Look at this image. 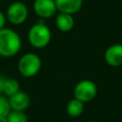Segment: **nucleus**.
Returning a JSON list of instances; mask_svg holds the SVG:
<instances>
[{"instance_id":"3","label":"nucleus","mask_w":122,"mask_h":122,"mask_svg":"<svg viewBox=\"0 0 122 122\" xmlns=\"http://www.w3.org/2000/svg\"><path fill=\"white\" fill-rule=\"evenodd\" d=\"M41 65V59L37 54L27 52L23 54L18 61V71L24 77L30 78L39 72Z\"/></svg>"},{"instance_id":"6","label":"nucleus","mask_w":122,"mask_h":122,"mask_svg":"<svg viewBox=\"0 0 122 122\" xmlns=\"http://www.w3.org/2000/svg\"><path fill=\"white\" fill-rule=\"evenodd\" d=\"M33 10L39 17L48 19L55 14L57 9L54 0H34Z\"/></svg>"},{"instance_id":"5","label":"nucleus","mask_w":122,"mask_h":122,"mask_svg":"<svg viewBox=\"0 0 122 122\" xmlns=\"http://www.w3.org/2000/svg\"><path fill=\"white\" fill-rule=\"evenodd\" d=\"M29 10L27 6L23 2H13L11 3L6 12L7 19L13 25H21L28 18Z\"/></svg>"},{"instance_id":"9","label":"nucleus","mask_w":122,"mask_h":122,"mask_svg":"<svg viewBox=\"0 0 122 122\" xmlns=\"http://www.w3.org/2000/svg\"><path fill=\"white\" fill-rule=\"evenodd\" d=\"M54 3L59 12L74 14L82 8L83 0H54Z\"/></svg>"},{"instance_id":"1","label":"nucleus","mask_w":122,"mask_h":122,"mask_svg":"<svg viewBox=\"0 0 122 122\" xmlns=\"http://www.w3.org/2000/svg\"><path fill=\"white\" fill-rule=\"evenodd\" d=\"M21 49V38L19 34L11 30L4 28L0 30V55L12 57Z\"/></svg>"},{"instance_id":"12","label":"nucleus","mask_w":122,"mask_h":122,"mask_svg":"<svg viewBox=\"0 0 122 122\" xmlns=\"http://www.w3.org/2000/svg\"><path fill=\"white\" fill-rule=\"evenodd\" d=\"M20 91V85L18 81L14 78H6L3 86L2 93L7 97H10Z\"/></svg>"},{"instance_id":"11","label":"nucleus","mask_w":122,"mask_h":122,"mask_svg":"<svg viewBox=\"0 0 122 122\" xmlns=\"http://www.w3.org/2000/svg\"><path fill=\"white\" fill-rule=\"evenodd\" d=\"M84 104L85 103H83L82 101L73 97L72 99H71L68 102V104L66 106V112L71 117H78L84 112V109H85Z\"/></svg>"},{"instance_id":"7","label":"nucleus","mask_w":122,"mask_h":122,"mask_svg":"<svg viewBox=\"0 0 122 122\" xmlns=\"http://www.w3.org/2000/svg\"><path fill=\"white\" fill-rule=\"evenodd\" d=\"M104 59L109 66L119 67L122 65V44H113L110 46L105 53Z\"/></svg>"},{"instance_id":"10","label":"nucleus","mask_w":122,"mask_h":122,"mask_svg":"<svg viewBox=\"0 0 122 122\" xmlns=\"http://www.w3.org/2000/svg\"><path fill=\"white\" fill-rule=\"evenodd\" d=\"M55 25L60 31L68 32L71 30L74 27V19L72 14L59 12V14L55 18Z\"/></svg>"},{"instance_id":"13","label":"nucleus","mask_w":122,"mask_h":122,"mask_svg":"<svg viewBox=\"0 0 122 122\" xmlns=\"http://www.w3.org/2000/svg\"><path fill=\"white\" fill-rule=\"evenodd\" d=\"M8 122H28V116L25 112L21 111H10L7 115Z\"/></svg>"},{"instance_id":"14","label":"nucleus","mask_w":122,"mask_h":122,"mask_svg":"<svg viewBox=\"0 0 122 122\" xmlns=\"http://www.w3.org/2000/svg\"><path fill=\"white\" fill-rule=\"evenodd\" d=\"M10 111L11 109L10 106L9 98L6 95L0 93V116H7Z\"/></svg>"},{"instance_id":"8","label":"nucleus","mask_w":122,"mask_h":122,"mask_svg":"<svg viewBox=\"0 0 122 122\" xmlns=\"http://www.w3.org/2000/svg\"><path fill=\"white\" fill-rule=\"evenodd\" d=\"M8 98H9L10 109L12 111L24 112L25 110H27L29 108V106L30 104V95L27 92H23V91H19L16 93H14L13 95H11Z\"/></svg>"},{"instance_id":"4","label":"nucleus","mask_w":122,"mask_h":122,"mask_svg":"<svg viewBox=\"0 0 122 122\" xmlns=\"http://www.w3.org/2000/svg\"><path fill=\"white\" fill-rule=\"evenodd\" d=\"M97 94V86L96 84L89 79H84L79 81L73 89V97L87 103L92 101Z\"/></svg>"},{"instance_id":"17","label":"nucleus","mask_w":122,"mask_h":122,"mask_svg":"<svg viewBox=\"0 0 122 122\" xmlns=\"http://www.w3.org/2000/svg\"><path fill=\"white\" fill-rule=\"evenodd\" d=\"M0 122H8L7 116H0Z\"/></svg>"},{"instance_id":"15","label":"nucleus","mask_w":122,"mask_h":122,"mask_svg":"<svg viewBox=\"0 0 122 122\" xmlns=\"http://www.w3.org/2000/svg\"><path fill=\"white\" fill-rule=\"evenodd\" d=\"M6 21H7V17H6V15H5L2 11H0V30H2V29L5 28Z\"/></svg>"},{"instance_id":"2","label":"nucleus","mask_w":122,"mask_h":122,"mask_svg":"<svg viewBox=\"0 0 122 122\" xmlns=\"http://www.w3.org/2000/svg\"><path fill=\"white\" fill-rule=\"evenodd\" d=\"M28 39L32 47L36 49H43L50 44L51 31L47 25L43 23H36L29 30Z\"/></svg>"},{"instance_id":"16","label":"nucleus","mask_w":122,"mask_h":122,"mask_svg":"<svg viewBox=\"0 0 122 122\" xmlns=\"http://www.w3.org/2000/svg\"><path fill=\"white\" fill-rule=\"evenodd\" d=\"M5 77L0 76V93H2L3 92V86H4V82H5Z\"/></svg>"}]
</instances>
